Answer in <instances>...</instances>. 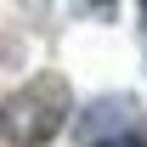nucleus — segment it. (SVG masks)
Returning a JSON list of instances; mask_svg holds the SVG:
<instances>
[{
    "mask_svg": "<svg viewBox=\"0 0 147 147\" xmlns=\"http://www.w3.org/2000/svg\"><path fill=\"white\" fill-rule=\"evenodd\" d=\"M68 119H74V85L62 74H34L0 102V136L11 147H45Z\"/></svg>",
    "mask_w": 147,
    "mask_h": 147,
    "instance_id": "1",
    "label": "nucleus"
},
{
    "mask_svg": "<svg viewBox=\"0 0 147 147\" xmlns=\"http://www.w3.org/2000/svg\"><path fill=\"white\" fill-rule=\"evenodd\" d=\"M91 147H147V136H130V130H119V136H96Z\"/></svg>",
    "mask_w": 147,
    "mask_h": 147,
    "instance_id": "2",
    "label": "nucleus"
}]
</instances>
